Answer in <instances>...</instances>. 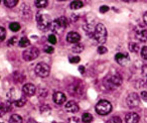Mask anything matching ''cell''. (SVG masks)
Here are the masks:
<instances>
[{
	"label": "cell",
	"instance_id": "cell-35",
	"mask_svg": "<svg viewBox=\"0 0 147 123\" xmlns=\"http://www.w3.org/2000/svg\"><path fill=\"white\" fill-rule=\"evenodd\" d=\"M45 51L47 53H53V51H55V49H53V47H49V45H47V47H45Z\"/></svg>",
	"mask_w": 147,
	"mask_h": 123
},
{
	"label": "cell",
	"instance_id": "cell-31",
	"mask_svg": "<svg viewBox=\"0 0 147 123\" xmlns=\"http://www.w3.org/2000/svg\"><path fill=\"white\" fill-rule=\"evenodd\" d=\"M17 41H18V39H17V37H16V36H13L12 39H9L8 43H7V45H15V43H16Z\"/></svg>",
	"mask_w": 147,
	"mask_h": 123
},
{
	"label": "cell",
	"instance_id": "cell-13",
	"mask_svg": "<svg viewBox=\"0 0 147 123\" xmlns=\"http://www.w3.org/2000/svg\"><path fill=\"white\" fill-rule=\"evenodd\" d=\"M81 39V35L76 31H71L67 33V41L71 43H78Z\"/></svg>",
	"mask_w": 147,
	"mask_h": 123
},
{
	"label": "cell",
	"instance_id": "cell-28",
	"mask_svg": "<svg viewBox=\"0 0 147 123\" xmlns=\"http://www.w3.org/2000/svg\"><path fill=\"white\" fill-rule=\"evenodd\" d=\"M107 123H122V120H121L120 117L115 116V117H112L111 119H109V120L107 121Z\"/></svg>",
	"mask_w": 147,
	"mask_h": 123
},
{
	"label": "cell",
	"instance_id": "cell-10",
	"mask_svg": "<svg viewBox=\"0 0 147 123\" xmlns=\"http://www.w3.org/2000/svg\"><path fill=\"white\" fill-rule=\"evenodd\" d=\"M115 59H116V62L118 63V64L124 66V65H127L129 63V61H130V57H129L128 53H117V55H115Z\"/></svg>",
	"mask_w": 147,
	"mask_h": 123
},
{
	"label": "cell",
	"instance_id": "cell-21",
	"mask_svg": "<svg viewBox=\"0 0 147 123\" xmlns=\"http://www.w3.org/2000/svg\"><path fill=\"white\" fill-rule=\"evenodd\" d=\"M82 121L84 123H91L93 121V116L90 113H84L82 116Z\"/></svg>",
	"mask_w": 147,
	"mask_h": 123
},
{
	"label": "cell",
	"instance_id": "cell-42",
	"mask_svg": "<svg viewBox=\"0 0 147 123\" xmlns=\"http://www.w3.org/2000/svg\"><path fill=\"white\" fill-rule=\"evenodd\" d=\"M146 85H147V80H146Z\"/></svg>",
	"mask_w": 147,
	"mask_h": 123
},
{
	"label": "cell",
	"instance_id": "cell-36",
	"mask_svg": "<svg viewBox=\"0 0 147 123\" xmlns=\"http://www.w3.org/2000/svg\"><path fill=\"white\" fill-rule=\"evenodd\" d=\"M67 123H80V120H79L78 117H71V118L69 119Z\"/></svg>",
	"mask_w": 147,
	"mask_h": 123
},
{
	"label": "cell",
	"instance_id": "cell-30",
	"mask_svg": "<svg viewBox=\"0 0 147 123\" xmlns=\"http://www.w3.org/2000/svg\"><path fill=\"white\" fill-rule=\"evenodd\" d=\"M141 57L144 59H147V47H142V49H141Z\"/></svg>",
	"mask_w": 147,
	"mask_h": 123
},
{
	"label": "cell",
	"instance_id": "cell-33",
	"mask_svg": "<svg viewBox=\"0 0 147 123\" xmlns=\"http://www.w3.org/2000/svg\"><path fill=\"white\" fill-rule=\"evenodd\" d=\"M107 51H108V49H107V47H103V45H101V47H98V53H101V55H103V53H106Z\"/></svg>",
	"mask_w": 147,
	"mask_h": 123
},
{
	"label": "cell",
	"instance_id": "cell-18",
	"mask_svg": "<svg viewBox=\"0 0 147 123\" xmlns=\"http://www.w3.org/2000/svg\"><path fill=\"white\" fill-rule=\"evenodd\" d=\"M83 6H84V3H83L82 1H73V2H71V4H69V7H71V9H74V10L82 8Z\"/></svg>",
	"mask_w": 147,
	"mask_h": 123
},
{
	"label": "cell",
	"instance_id": "cell-27",
	"mask_svg": "<svg viewBox=\"0 0 147 123\" xmlns=\"http://www.w3.org/2000/svg\"><path fill=\"white\" fill-rule=\"evenodd\" d=\"M51 107L47 106V105H43V106L40 107V113L41 114H49L51 113Z\"/></svg>",
	"mask_w": 147,
	"mask_h": 123
},
{
	"label": "cell",
	"instance_id": "cell-23",
	"mask_svg": "<svg viewBox=\"0 0 147 123\" xmlns=\"http://www.w3.org/2000/svg\"><path fill=\"white\" fill-rule=\"evenodd\" d=\"M128 47H129V51H132V53H138L139 51V45L135 43H130Z\"/></svg>",
	"mask_w": 147,
	"mask_h": 123
},
{
	"label": "cell",
	"instance_id": "cell-17",
	"mask_svg": "<svg viewBox=\"0 0 147 123\" xmlns=\"http://www.w3.org/2000/svg\"><path fill=\"white\" fill-rule=\"evenodd\" d=\"M9 123H22V117L20 115L13 114L9 118Z\"/></svg>",
	"mask_w": 147,
	"mask_h": 123
},
{
	"label": "cell",
	"instance_id": "cell-24",
	"mask_svg": "<svg viewBox=\"0 0 147 123\" xmlns=\"http://www.w3.org/2000/svg\"><path fill=\"white\" fill-rule=\"evenodd\" d=\"M9 28H10L11 31L16 32V31H18L19 29H20V24H19L18 22H11L10 24H9Z\"/></svg>",
	"mask_w": 147,
	"mask_h": 123
},
{
	"label": "cell",
	"instance_id": "cell-9",
	"mask_svg": "<svg viewBox=\"0 0 147 123\" xmlns=\"http://www.w3.org/2000/svg\"><path fill=\"white\" fill-rule=\"evenodd\" d=\"M135 37L138 39L139 41H147V30L142 26H138L135 29Z\"/></svg>",
	"mask_w": 147,
	"mask_h": 123
},
{
	"label": "cell",
	"instance_id": "cell-5",
	"mask_svg": "<svg viewBox=\"0 0 147 123\" xmlns=\"http://www.w3.org/2000/svg\"><path fill=\"white\" fill-rule=\"evenodd\" d=\"M112 111V105L109 101L101 100L96 105V112L100 115H107Z\"/></svg>",
	"mask_w": 147,
	"mask_h": 123
},
{
	"label": "cell",
	"instance_id": "cell-15",
	"mask_svg": "<svg viewBox=\"0 0 147 123\" xmlns=\"http://www.w3.org/2000/svg\"><path fill=\"white\" fill-rule=\"evenodd\" d=\"M65 110H67V112L76 113L79 111V106L75 101H69V102L65 104Z\"/></svg>",
	"mask_w": 147,
	"mask_h": 123
},
{
	"label": "cell",
	"instance_id": "cell-8",
	"mask_svg": "<svg viewBox=\"0 0 147 123\" xmlns=\"http://www.w3.org/2000/svg\"><path fill=\"white\" fill-rule=\"evenodd\" d=\"M126 103L129 107H132V108L137 107L139 105V103H140V101H139V96L136 93H131V94H129L128 96H127Z\"/></svg>",
	"mask_w": 147,
	"mask_h": 123
},
{
	"label": "cell",
	"instance_id": "cell-6",
	"mask_svg": "<svg viewBox=\"0 0 147 123\" xmlns=\"http://www.w3.org/2000/svg\"><path fill=\"white\" fill-rule=\"evenodd\" d=\"M35 74L38 77H41V78H45L49 75V72H51V69H49V66L45 63H39V64L36 65L35 67Z\"/></svg>",
	"mask_w": 147,
	"mask_h": 123
},
{
	"label": "cell",
	"instance_id": "cell-14",
	"mask_svg": "<svg viewBox=\"0 0 147 123\" xmlns=\"http://www.w3.org/2000/svg\"><path fill=\"white\" fill-rule=\"evenodd\" d=\"M139 119H140L139 115L134 112L128 113V114H126V117H125L126 123H138Z\"/></svg>",
	"mask_w": 147,
	"mask_h": 123
},
{
	"label": "cell",
	"instance_id": "cell-3",
	"mask_svg": "<svg viewBox=\"0 0 147 123\" xmlns=\"http://www.w3.org/2000/svg\"><path fill=\"white\" fill-rule=\"evenodd\" d=\"M67 24H69L67 19L65 17L61 16L53 21V23L51 25V29L55 33H61V31L65 30V28L67 26Z\"/></svg>",
	"mask_w": 147,
	"mask_h": 123
},
{
	"label": "cell",
	"instance_id": "cell-16",
	"mask_svg": "<svg viewBox=\"0 0 147 123\" xmlns=\"http://www.w3.org/2000/svg\"><path fill=\"white\" fill-rule=\"evenodd\" d=\"M10 110H11L10 101L5 102V103H1V104H0V112L2 113V114H5V113H7Z\"/></svg>",
	"mask_w": 147,
	"mask_h": 123
},
{
	"label": "cell",
	"instance_id": "cell-37",
	"mask_svg": "<svg viewBox=\"0 0 147 123\" xmlns=\"http://www.w3.org/2000/svg\"><path fill=\"white\" fill-rule=\"evenodd\" d=\"M108 10H109V7L106 6V5H104V6H101L100 7V12H102V13L107 12Z\"/></svg>",
	"mask_w": 147,
	"mask_h": 123
},
{
	"label": "cell",
	"instance_id": "cell-4",
	"mask_svg": "<svg viewBox=\"0 0 147 123\" xmlns=\"http://www.w3.org/2000/svg\"><path fill=\"white\" fill-rule=\"evenodd\" d=\"M36 21H37V26L40 30H47L49 28H51V17L47 14H37L36 17Z\"/></svg>",
	"mask_w": 147,
	"mask_h": 123
},
{
	"label": "cell",
	"instance_id": "cell-34",
	"mask_svg": "<svg viewBox=\"0 0 147 123\" xmlns=\"http://www.w3.org/2000/svg\"><path fill=\"white\" fill-rule=\"evenodd\" d=\"M80 61H81V59L79 57H73L69 59V62H71V64H77V63H79Z\"/></svg>",
	"mask_w": 147,
	"mask_h": 123
},
{
	"label": "cell",
	"instance_id": "cell-2",
	"mask_svg": "<svg viewBox=\"0 0 147 123\" xmlns=\"http://www.w3.org/2000/svg\"><path fill=\"white\" fill-rule=\"evenodd\" d=\"M105 87L108 88L109 90H113L116 89L122 84V77L119 75H112V76H108L104 80Z\"/></svg>",
	"mask_w": 147,
	"mask_h": 123
},
{
	"label": "cell",
	"instance_id": "cell-39",
	"mask_svg": "<svg viewBox=\"0 0 147 123\" xmlns=\"http://www.w3.org/2000/svg\"><path fill=\"white\" fill-rule=\"evenodd\" d=\"M79 71H80L81 74H84V73H85V67L81 66L80 68H79Z\"/></svg>",
	"mask_w": 147,
	"mask_h": 123
},
{
	"label": "cell",
	"instance_id": "cell-12",
	"mask_svg": "<svg viewBox=\"0 0 147 123\" xmlns=\"http://www.w3.org/2000/svg\"><path fill=\"white\" fill-rule=\"evenodd\" d=\"M53 102L57 105H61L65 103V101L67 100V97L65 95L63 94V92H55L53 96Z\"/></svg>",
	"mask_w": 147,
	"mask_h": 123
},
{
	"label": "cell",
	"instance_id": "cell-11",
	"mask_svg": "<svg viewBox=\"0 0 147 123\" xmlns=\"http://www.w3.org/2000/svg\"><path fill=\"white\" fill-rule=\"evenodd\" d=\"M22 92L24 93V95L30 97V96H33V95L35 94V92H36V88H35L34 85L31 84V83H27V84L23 85Z\"/></svg>",
	"mask_w": 147,
	"mask_h": 123
},
{
	"label": "cell",
	"instance_id": "cell-38",
	"mask_svg": "<svg viewBox=\"0 0 147 123\" xmlns=\"http://www.w3.org/2000/svg\"><path fill=\"white\" fill-rule=\"evenodd\" d=\"M141 98L147 102V92H146V91H143V92H141Z\"/></svg>",
	"mask_w": 147,
	"mask_h": 123
},
{
	"label": "cell",
	"instance_id": "cell-26",
	"mask_svg": "<svg viewBox=\"0 0 147 123\" xmlns=\"http://www.w3.org/2000/svg\"><path fill=\"white\" fill-rule=\"evenodd\" d=\"M25 103H26V99H25L24 97H20V98L15 101L14 104H15V106H17V107H22L23 105H25Z\"/></svg>",
	"mask_w": 147,
	"mask_h": 123
},
{
	"label": "cell",
	"instance_id": "cell-40",
	"mask_svg": "<svg viewBox=\"0 0 147 123\" xmlns=\"http://www.w3.org/2000/svg\"><path fill=\"white\" fill-rule=\"evenodd\" d=\"M143 20H144L145 24H147V12H145V14L143 15Z\"/></svg>",
	"mask_w": 147,
	"mask_h": 123
},
{
	"label": "cell",
	"instance_id": "cell-25",
	"mask_svg": "<svg viewBox=\"0 0 147 123\" xmlns=\"http://www.w3.org/2000/svg\"><path fill=\"white\" fill-rule=\"evenodd\" d=\"M18 3V0H4V4L6 7H14Z\"/></svg>",
	"mask_w": 147,
	"mask_h": 123
},
{
	"label": "cell",
	"instance_id": "cell-19",
	"mask_svg": "<svg viewBox=\"0 0 147 123\" xmlns=\"http://www.w3.org/2000/svg\"><path fill=\"white\" fill-rule=\"evenodd\" d=\"M17 45H18L20 47H27L29 45H30V41H28L27 37H21V39L18 41V43H17Z\"/></svg>",
	"mask_w": 147,
	"mask_h": 123
},
{
	"label": "cell",
	"instance_id": "cell-29",
	"mask_svg": "<svg viewBox=\"0 0 147 123\" xmlns=\"http://www.w3.org/2000/svg\"><path fill=\"white\" fill-rule=\"evenodd\" d=\"M5 35H6V31H5V28L2 26H0V43L4 41Z\"/></svg>",
	"mask_w": 147,
	"mask_h": 123
},
{
	"label": "cell",
	"instance_id": "cell-7",
	"mask_svg": "<svg viewBox=\"0 0 147 123\" xmlns=\"http://www.w3.org/2000/svg\"><path fill=\"white\" fill-rule=\"evenodd\" d=\"M39 55V51L37 47H29V49H25L22 53V57L24 59V61L30 62L35 59Z\"/></svg>",
	"mask_w": 147,
	"mask_h": 123
},
{
	"label": "cell",
	"instance_id": "cell-41",
	"mask_svg": "<svg viewBox=\"0 0 147 123\" xmlns=\"http://www.w3.org/2000/svg\"><path fill=\"white\" fill-rule=\"evenodd\" d=\"M27 123H38V122H37V121H35L34 119L30 118V119H28V121H27Z\"/></svg>",
	"mask_w": 147,
	"mask_h": 123
},
{
	"label": "cell",
	"instance_id": "cell-22",
	"mask_svg": "<svg viewBox=\"0 0 147 123\" xmlns=\"http://www.w3.org/2000/svg\"><path fill=\"white\" fill-rule=\"evenodd\" d=\"M34 4L37 8H43V7H47L49 2H47V0H36L34 2Z\"/></svg>",
	"mask_w": 147,
	"mask_h": 123
},
{
	"label": "cell",
	"instance_id": "cell-32",
	"mask_svg": "<svg viewBox=\"0 0 147 123\" xmlns=\"http://www.w3.org/2000/svg\"><path fill=\"white\" fill-rule=\"evenodd\" d=\"M49 41L51 43V45H55V43H57V37H55L53 34H51L49 36Z\"/></svg>",
	"mask_w": 147,
	"mask_h": 123
},
{
	"label": "cell",
	"instance_id": "cell-20",
	"mask_svg": "<svg viewBox=\"0 0 147 123\" xmlns=\"http://www.w3.org/2000/svg\"><path fill=\"white\" fill-rule=\"evenodd\" d=\"M71 51H73L74 53H80L84 51V45H83L82 43H76V45L71 47Z\"/></svg>",
	"mask_w": 147,
	"mask_h": 123
},
{
	"label": "cell",
	"instance_id": "cell-43",
	"mask_svg": "<svg viewBox=\"0 0 147 123\" xmlns=\"http://www.w3.org/2000/svg\"><path fill=\"white\" fill-rule=\"evenodd\" d=\"M0 2H1V1H0Z\"/></svg>",
	"mask_w": 147,
	"mask_h": 123
},
{
	"label": "cell",
	"instance_id": "cell-1",
	"mask_svg": "<svg viewBox=\"0 0 147 123\" xmlns=\"http://www.w3.org/2000/svg\"><path fill=\"white\" fill-rule=\"evenodd\" d=\"M94 37L97 41V43H101V45L107 41V29L104 24L99 23L96 25L94 30Z\"/></svg>",
	"mask_w": 147,
	"mask_h": 123
}]
</instances>
